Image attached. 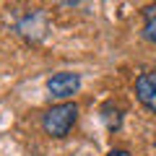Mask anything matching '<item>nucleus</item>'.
<instances>
[{
    "instance_id": "f257e3e1",
    "label": "nucleus",
    "mask_w": 156,
    "mask_h": 156,
    "mask_svg": "<svg viewBox=\"0 0 156 156\" xmlns=\"http://www.w3.org/2000/svg\"><path fill=\"white\" fill-rule=\"evenodd\" d=\"M76 117H78L76 101H62V104H55L52 109L44 112L42 128H44V133L52 135V138H65L68 130H70L73 122H76Z\"/></svg>"
},
{
    "instance_id": "f03ea898",
    "label": "nucleus",
    "mask_w": 156,
    "mask_h": 156,
    "mask_svg": "<svg viewBox=\"0 0 156 156\" xmlns=\"http://www.w3.org/2000/svg\"><path fill=\"white\" fill-rule=\"evenodd\" d=\"M81 89V76L78 73H55V76L47 81V91H50L55 99H70L76 91Z\"/></svg>"
},
{
    "instance_id": "7ed1b4c3",
    "label": "nucleus",
    "mask_w": 156,
    "mask_h": 156,
    "mask_svg": "<svg viewBox=\"0 0 156 156\" xmlns=\"http://www.w3.org/2000/svg\"><path fill=\"white\" fill-rule=\"evenodd\" d=\"M135 96L146 109L156 112V73H140L135 78Z\"/></svg>"
},
{
    "instance_id": "20e7f679",
    "label": "nucleus",
    "mask_w": 156,
    "mask_h": 156,
    "mask_svg": "<svg viewBox=\"0 0 156 156\" xmlns=\"http://www.w3.org/2000/svg\"><path fill=\"white\" fill-rule=\"evenodd\" d=\"M143 37L148 39V42H154V44H156V16L146 21V26H143Z\"/></svg>"
},
{
    "instance_id": "39448f33",
    "label": "nucleus",
    "mask_w": 156,
    "mask_h": 156,
    "mask_svg": "<svg viewBox=\"0 0 156 156\" xmlns=\"http://www.w3.org/2000/svg\"><path fill=\"white\" fill-rule=\"evenodd\" d=\"M154 16H156V3H151V5L143 8V18L148 21V18H154Z\"/></svg>"
},
{
    "instance_id": "423d86ee",
    "label": "nucleus",
    "mask_w": 156,
    "mask_h": 156,
    "mask_svg": "<svg viewBox=\"0 0 156 156\" xmlns=\"http://www.w3.org/2000/svg\"><path fill=\"white\" fill-rule=\"evenodd\" d=\"M57 3H62V5H68V8H73V5H81L83 0H57Z\"/></svg>"
},
{
    "instance_id": "0eeeda50",
    "label": "nucleus",
    "mask_w": 156,
    "mask_h": 156,
    "mask_svg": "<svg viewBox=\"0 0 156 156\" xmlns=\"http://www.w3.org/2000/svg\"><path fill=\"white\" fill-rule=\"evenodd\" d=\"M107 156H130V154H128V151H120V148H117V151H109Z\"/></svg>"
}]
</instances>
